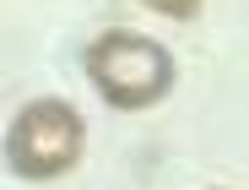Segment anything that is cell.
I'll use <instances>...</instances> for the list:
<instances>
[{
	"mask_svg": "<svg viewBox=\"0 0 249 190\" xmlns=\"http://www.w3.org/2000/svg\"><path fill=\"white\" fill-rule=\"evenodd\" d=\"M87 76H92V87L108 103L146 109V103H157L162 93H168L174 60H168L162 44H152V38H141V33H103L87 49Z\"/></svg>",
	"mask_w": 249,
	"mask_h": 190,
	"instance_id": "obj_1",
	"label": "cell"
},
{
	"mask_svg": "<svg viewBox=\"0 0 249 190\" xmlns=\"http://www.w3.org/2000/svg\"><path fill=\"white\" fill-rule=\"evenodd\" d=\"M152 11H162V17H195V6L200 0H146Z\"/></svg>",
	"mask_w": 249,
	"mask_h": 190,
	"instance_id": "obj_3",
	"label": "cell"
},
{
	"mask_svg": "<svg viewBox=\"0 0 249 190\" xmlns=\"http://www.w3.org/2000/svg\"><path fill=\"white\" fill-rule=\"evenodd\" d=\"M6 158H11V169L22 179H54V174H65L81 158V114L71 103H54V98L22 109V120L11 125Z\"/></svg>",
	"mask_w": 249,
	"mask_h": 190,
	"instance_id": "obj_2",
	"label": "cell"
}]
</instances>
